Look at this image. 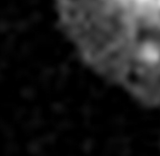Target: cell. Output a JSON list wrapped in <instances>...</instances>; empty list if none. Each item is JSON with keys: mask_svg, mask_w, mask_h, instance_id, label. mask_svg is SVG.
<instances>
[{"mask_svg": "<svg viewBox=\"0 0 160 156\" xmlns=\"http://www.w3.org/2000/svg\"><path fill=\"white\" fill-rule=\"evenodd\" d=\"M78 35L101 58L160 84V0H59Z\"/></svg>", "mask_w": 160, "mask_h": 156, "instance_id": "6da1fadb", "label": "cell"}]
</instances>
